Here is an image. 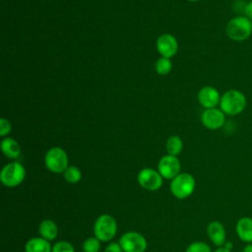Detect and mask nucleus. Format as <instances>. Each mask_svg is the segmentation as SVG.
Segmentation results:
<instances>
[{
    "mask_svg": "<svg viewBox=\"0 0 252 252\" xmlns=\"http://www.w3.org/2000/svg\"><path fill=\"white\" fill-rule=\"evenodd\" d=\"M118 243L124 252H145L148 245L144 235L137 231L123 233Z\"/></svg>",
    "mask_w": 252,
    "mask_h": 252,
    "instance_id": "7",
    "label": "nucleus"
},
{
    "mask_svg": "<svg viewBox=\"0 0 252 252\" xmlns=\"http://www.w3.org/2000/svg\"><path fill=\"white\" fill-rule=\"evenodd\" d=\"M163 177L160 173L150 167L143 168L139 171L137 181L139 185L148 191H157L162 186Z\"/></svg>",
    "mask_w": 252,
    "mask_h": 252,
    "instance_id": "8",
    "label": "nucleus"
},
{
    "mask_svg": "<svg viewBox=\"0 0 252 252\" xmlns=\"http://www.w3.org/2000/svg\"><path fill=\"white\" fill-rule=\"evenodd\" d=\"M12 129V125L10 121L6 118H1L0 119V136L5 137L7 136Z\"/></svg>",
    "mask_w": 252,
    "mask_h": 252,
    "instance_id": "24",
    "label": "nucleus"
},
{
    "mask_svg": "<svg viewBox=\"0 0 252 252\" xmlns=\"http://www.w3.org/2000/svg\"><path fill=\"white\" fill-rule=\"evenodd\" d=\"M243 16L252 22V0L248 1L243 7Z\"/></svg>",
    "mask_w": 252,
    "mask_h": 252,
    "instance_id": "26",
    "label": "nucleus"
},
{
    "mask_svg": "<svg viewBox=\"0 0 252 252\" xmlns=\"http://www.w3.org/2000/svg\"><path fill=\"white\" fill-rule=\"evenodd\" d=\"M157 49L162 57L171 58L178 50V42L170 33H162L157 39Z\"/></svg>",
    "mask_w": 252,
    "mask_h": 252,
    "instance_id": "12",
    "label": "nucleus"
},
{
    "mask_svg": "<svg viewBox=\"0 0 252 252\" xmlns=\"http://www.w3.org/2000/svg\"><path fill=\"white\" fill-rule=\"evenodd\" d=\"M26 177V169L19 161H12L5 164L0 172V180L6 187H16L20 185Z\"/></svg>",
    "mask_w": 252,
    "mask_h": 252,
    "instance_id": "5",
    "label": "nucleus"
},
{
    "mask_svg": "<svg viewBox=\"0 0 252 252\" xmlns=\"http://www.w3.org/2000/svg\"><path fill=\"white\" fill-rule=\"evenodd\" d=\"M242 252H252V243H247L244 246Z\"/></svg>",
    "mask_w": 252,
    "mask_h": 252,
    "instance_id": "27",
    "label": "nucleus"
},
{
    "mask_svg": "<svg viewBox=\"0 0 252 252\" xmlns=\"http://www.w3.org/2000/svg\"><path fill=\"white\" fill-rule=\"evenodd\" d=\"M182 149H183V142L179 136L173 135L167 139L165 143V150L167 152V155L177 157L181 153Z\"/></svg>",
    "mask_w": 252,
    "mask_h": 252,
    "instance_id": "18",
    "label": "nucleus"
},
{
    "mask_svg": "<svg viewBox=\"0 0 252 252\" xmlns=\"http://www.w3.org/2000/svg\"><path fill=\"white\" fill-rule=\"evenodd\" d=\"M181 164L177 157L171 155L163 156L158 164V171L165 179H173L180 173Z\"/></svg>",
    "mask_w": 252,
    "mask_h": 252,
    "instance_id": "9",
    "label": "nucleus"
},
{
    "mask_svg": "<svg viewBox=\"0 0 252 252\" xmlns=\"http://www.w3.org/2000/svg\"><path fill=\"white\" fill-rule=\"evenodd\" d=\"M219 105L225 115L235 116L246 108L247 98L241 91L231 89L221 94Z\"/></svg>",
    "mask_w": 252,
    "mask_h": 252,
    "instance_id": "1",
    "label": "nucleus"
},
{
    "mask_svg": "<svg viewBox=\"0 0 252 252\" xmlns=\"http://www.w3.org/2000/svg\"><path fill=\"white\" fill-rule=\"evenodd\" d=\"M1 150L4 156L10 159H16L21 155L20 144L13 138H4L1 142Z\"/></svg>",
    "mask_w": 252,
    "mask_h": 252,
    "instance_id": "15",
    "label": "nucleus"
},
{
    "mask_svg": "<svg viewBox=\"0 0 252 252\" xmlns=\"http://www.w3.org/2000/svg\"><path fill=\"white\" fill-rule=\"evenodd\" d=\"M214 252H231L229 249H226L225 247L221 246V247H219L218 249H216Z\"/></svg>",
    "mask_w": 252,
    "mask_h": 252,
    "instance_id": "28",
    "label": "nucleus"
},
{
    "mask_svg": "<svg viewBox=\"0 0 252 252\" xmlns=\"http://www.w3.org/2000/svg\"><path fill=\"white\" fill-rule=\"evenodd\" d=\"M51 252H75L73 245L68 241H58L52 246Z\"/></svg>",
    "mask_w": 252,
    "mask_h": 252,
    "instance_id": "23",
    "label": "nucleus"
},
{
    "mask_svg": "<svg viewBox=\"0 0 252 252\" xmlns=\"http://www.w3.org/2000/svg\"><path fill=\"white\" fill-rule=\"evenodd\" d=\"M220 96L221 95L220 94L219 91L212 86H206L201 88L197 94L199 103L205 109L217 107L220 104Z\"/></svg>",
    "mask_w": 252,
    "mask_h": 252,
    "instance_id": "11",
    "label": "nucleus"
},
{
    "mask_svg": "<svg viewBox=\"0 0 252 252\" xmlns=\"http://www.w3.org/2000/svg\"><path fill=\"white\" fill-rule=\"evenodd\" d=\"M38 232L40 237L51 241L57 237L58 228L56 223L51 220H43L38 226Z\"/></svg>",
    "mask_w": 252,
    "mask_h": 252,
    "instance_id": "17",
    "label": "nucleus"
},
{
    "mask_svg": "<svg viewBox=\"0 0 252 252\" xmlns=\"http://www.w3.org/2000/svg\"><path fill=\"white\" fill-rule=\"evenodd\" d=\"M207 234L214 245L221 247L226 242V232L223 224L218 220L211 221L207 226Z\"/></svg>",
    "mask_w": 252,
    "mask_h": 252,
    "instance_id": "13",
    "label": "nucleus"
},
{
    "mask_svg": "<svg viewBox=\"0 0 252 252\" xmlns=\"http://www.w3.org/2000/svg\"><path fill=\"white\" fill-rule=\"evenodd\" d=\"M83 251L84 252H99L100 250V240L95 236L88 237L83 242Z\"/></svg>",
    "mask_w": 252,
    "mask_h": 252,
    "instance_id": "21",
    "label": "nucleus"
},
{
    "mask_svg": "<svg viewBox=\"0 0 252 252\" xmlns=\"http://www.w3.org/2000/svg\"><path fill=\"white\" fill-rule=\"evenodd\" d=\"M26 252H51L52 246L49 241L42 237H32L25 245Z\"/></svg>",
    "mask_w": 252,
    "mask_h": 252,
    "instance_id": "16",
    "label": "nucleus"
},
{
    "mask_svg": "<svg viewBox=\"0 0 252 252\" xmlns=\"http://www.w3.org/2000/svg\"><path fill=\"white\" fill-rule=\"evenodd\" d=\"M188 1H190V2H197V1H200V0H188Z\"/></svg>",
    "mask_w": 252,
    "mask_h": 252,
    "instance_id": "30",
    "label": "nucleus"
},
{
    "mask_svg": "<svg viewBox=\"0 0 252 252\" xmlns=\"http://www.w3.org/2000/svg\"><path fill=\"white\" fill-rule=\"evenodd\" d=\"M186 252H212L211 247L203 241H195L189 244Z\"/></svg>",
    "mask_w": 252,
    "mask_h": 252,
    "instance_id": "22",
    "label": "nucleus"
},
{
    "mask_svg": "<svg viewBox=\"0 0 252 252\" xmlns=\"http://www.w3.org/2000/svg\"><path fill=\"white\" fill-rule=\"evenodd\" d=\"M196 180L190 173L180 172L171 179L169 189L171 194L177 199H186L194 192Z\"/></svg>",
    "mask_w": 252,
    "mask_h": 252,
    "instance_id": "3",
    "label": "nucleus"
},
{
    "mask_svg": "<svg viewBox=\"0 0 252 252\" xmlns=\"http://www.w3.org/2000/svg\"><path fill=\"white\" fill-rule=\"evenodd\" d=\"M155 69L156 72L161 76H165L167 74L170 73L171 69H172V62L170 60V58H166V57H159L155 64Z\"/></svg>",
    "mask_w": 252,
    "mask_h": 252,
    "instance_id": "19",
    "label": "nucleus"
},
{
    "mask_svg": "<svg viewBox=\"0 0 252 252\" xmlns=\"http://www.w3.org/2000/svg\"><path fill=\"white\" fill-rule=\"evenodd\" d=\"M63 176L68 183H78L82 179V172L77 166L69 165L63 172Z\"/></svg>",
    "mask_w": 252,
    "mask_h": 252,
    "instance_id": "20",
    "label": "nucleus"
},
{
    "mask_svg": "<svg viewBox=\"0 0 252 252\" xmlns=\"http://www.w3.org/2000/svg\"><path fill=\"white\" fill-rule=\"evenodd\" d=\"M104 252H124L122 247L117 242H110L104 249Z\"/></svg>",
    "mask_w": 252,
    "mask_h": 252,
    "instance_id": "25",
    "label": "nucleus"
},
{
    "mask_svg": "<svg viewBox=\"0 0 252 252\" xmlns=\"http://www.w3.org/2000/svg\"><path fill=\"white\" fill-rule=\"evenodd\" d=\"M45 167L53 173H63L69 166L67 153L60 147L49 149L44 156Z\"/></svg>",
    "mask_w": 252,
    "mask_h": 252,
    "instance_id": "6",
    "label": "nucleus"
},
{
    "mask_svg": "<svg viewBox=\"0 0 252 252\" xmlns=\"http://www.w3.org/2000/svg\"><path fill=\"white\" fill-rule=\"evenodd\" d=\"M225 34L233 41H244L252 34V22L243 15L235 16L227 22Z\"/></svg>",
    "mask_w": 252,
    "mask_h": 252,
    "instance_id": "2",
    "label": "nucleus"
},
{
    "mask_svg": "<svg viewBox=\"0 0 252 252\" xmlns=\"http://www.w3.org/2000/svg\"><path fill=\"white\" fill-rule=\"evenodd\" d=\"M117 232V222L115 219L107 214L100 215L94 221V236L102 242H108L114 238Z\"/></svg>",
    "mask_w": 252,
    "mask_h": 252,
    "instance_id": "4",
    "label": "nucleus"
},
{
    "mask_svg": "<svg viewBox=\"0 0 252 252\" xmlns=\"http://www.w3.org/2000/svg\"><path fill=\"white\" fill-rule=\"evenodd\" d=\"M202 124L209 130H218L225 123V114L220 108L205 109L201 114Z\"/></svg>",
    "mask_w": 252,
    "mask_h": 252,
    "instance_id": "10",
    "label": "nucleus"
},
{
    "mask_svg": "<svg viewBox=\"0 0 252 252\" xmlns=\"http://www.w3.org/2000/svg\"><path fill=\"white\" fill-rule=\"evenodd\" d=\"M235 231L240 240L246 243H252V218H240L236 222Z\"/></svg>",
    "mask_w": 252,
    "mask_h": 252,
    "instance_id": "14",
    "label": "nucleus"
},
{
    "mask_svg": "<svg viewBox=\"0 0 252 252\" xmlns=\"http://www.w3.org/2000/svg\"><path fill=\"white\" fill-rule=\"evenodd\" d=\"M223 247H225L226 249H231L232 248V243L231 242H229V241H226L225 243H224V245H223Z\"/></svg>",
    "mask_w": 252,
    "mask_h": 252,
    "instance_id": "29",
    "label": "nucleus"
}]
</instances>
